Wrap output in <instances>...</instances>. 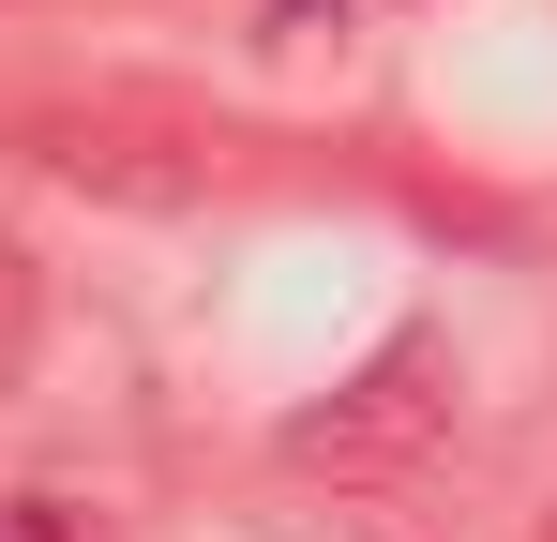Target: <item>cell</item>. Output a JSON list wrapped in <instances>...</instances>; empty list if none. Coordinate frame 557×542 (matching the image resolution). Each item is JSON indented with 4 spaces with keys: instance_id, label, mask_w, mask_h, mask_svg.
<instances>
[{
    "instance_id": "cell-1",
    "label": "cell",
    "mask_w": 557,
    "mask_h": 542,
    "mask_svg": "<svg viewBox=\"0 0 557 542\" xmlns=\"http://www.w3.org/2000/svg\"><path fill=\"white\" fill-rule=\"evenodd\" d=\"M437 438H453V347H422V332H407V347H376L332 407H301V422H286V452H301V467H347V482L422 467Z\"/></svg>"
},
{
    "instance_id": "cell-2",
    "label": "cell",
    "mask_w": 557,
    "mask_h": 542,
    "mask_svg": "<svg viewBox=\"0 0 557 542\" xmlns=\"http://www.w3.org/2000/svg\"><path fill=\"white\" fill-rule=\"evenodd\" d=\"M0 542H106V513H76V497H15Z\"/></svg>"
}]
</instances>
